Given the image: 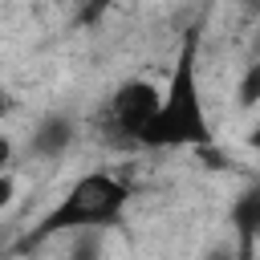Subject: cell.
<instances>
[{
	"mask_svg": "<svg viewBox=\"0 0 260 260\" xmlns=\"http://www.w3.org/2000/svg\"><path fill=\"white\" fill-rule=\"evenodd\" d=\"M146 150H207L215 146L211 134V118H207V102H203V85H199V32H183V45L175 53L167 89H162V106L150 122V130L142 134Z\"/></svg>",
	"mask_w": 260,
	"mask_h": 260,
	"instance_id": "cell-1",
	"label": "cell"
},
{
	"mask_svg": "<svg viewBox=\"0 0 260 260\" xmlns=\"http://www.w3.org/2000/svg\"><path fill=\"white\" fill-rule=\"evenodd\" d=\"M130 207V187L110 171H85L65 187V195L41 215V223L20 240V248H37L53 236H77V232H106L118 228Z\"/></svg>",
	"mask_w": 260,
	"mask_h": 260,
	"instance_id": "cell-2",
	"label": "cell"
},
{
	"mask_svg": "<svg viewBox=\"0 0 260 260\" xmlns=\"http://www.w3.org/2000/svg\"><path fill=\"white\" fill-rule=\"evenodd\" d=\"M162 106V89L146 77H126L114 93H110V106L98 122V130L118 142V146H142V134L150 130L154 114Z\"/></svg>",
	"mask_w": 260,
	"mask_h": 260,
	"instance_id": "cell-3",
	"label": "cell"
},
{
	"mask_svg": "<svg viewBox=\"0 0 260 260\" xmlns=\"http://www.w3.org/2000/svg\"><path fill=\"white\" fill-rule=\"evenodd\" d=\"M228 219H232V232H236V248L256 256V244H260V187L240 191L228 207Z\"/></svg>",
	"mask_w": 260,
	"mask_h": 260,
	"instance_id": "cell-4",
	"label": "cell"
},
{
	"mask_svg": "<svg viewBox=\"0 0 260 260\" xmlns=\"http://www.w3.org/2000/svg\"><path fill=\"white\" fill-rule=\"evenodd\" d=\"M73 138H77L73 118H69V114H49V118H41L37 130L28 134V150H32L37 158H61V154L73 146Z\"/></svg>",
	"mask_w": 260,
	"mask_h": 260,
	"instance_id": "cell-5",
	"label": "cell"
},
{
	"mask_svg": "<svg viewBox=\"0 0 260 260\" xmlns=\"http://www.w3.org/2000/svg\"><path fill=\"white\" fill-rule=\"evenodd\" d=\"M236 106H244V110L260 106V57L244 69V77H240V85H236Z\"/></svg>",
	"mask_w": 260,
	"mask_h": 260,
	"instance_id": "cell-6",
	"label": "cell"
},
{
	"mask_svg": "<svg viewBox=\"0 0 260 260\" xmlns=\"http://www.w3.org/2000/svg\"><path fill=\"white\" fill-rule=\"evenodd\" d=\"M69 260H102V240L98 232H77L73 248H69Z\"/></svg>",
	"mask_w": 260,
	"mask_h": 260,
	"instance_id": "cell-7",
	"label": "cell"
},
{
	"mask_svg": "<svg viewBox=\"0 0 260 260\" xmlns=\"http://www.w3.org/2000/svg\"><path fill=\"white\" fill-rule=\"evenodd\" d=\"M118 0H81V24H98Z\"/></svg>",
	"mask_w": 260,
	"mask_h": 260,
	"instance_id": "cell-8",
	"label": "cell"
},
{
	"mask_svg": "<svg viewBox=\"0 0 260 260\" xmlns=\"http://www.w3.org/2000/svg\"><path fill=\"white\" fill-rule=\"evenodd\" d=\"M12 195H16V179H12L8 171H4V175H0V211H4L8 203H12Z\"/></svg>",
	"mask_w": 260,
	"mask_h": 260,
	"instance_id": "cell-9",
	"label": "cell"
},
{
	"mask_svg": "<svg viewBox=\"0 0 260 260\" xmlns=\"http://www.w3.org/2000/svg\"><path fill=\"white\" fill-rule=\"evenodd\" d=\"M12 154H16V146H12V138H8V134H0V175L8 171V162H12Z\"/></svg>",
	"mask_w": 260,
	"mask_h": 260,
	"instance_id": "cell-10",
	"label": "cell"
},
{
	"mask_svg": "<svg viewBox=\"0 0 260 260\" xmlns=\"http://www.w3.org/2000/svg\"><path fill=\"white\" fill-rule=\"evenodd\" d=\"M12 110H16V102H12V93H4V89H0V118H8Z\"/></svg>",
	"mask_w": 260,
	"mask_h": 260,
	"instance_id": "cell-11",
	"label": "cell"
},
{
	"mask_svg": "<svg viewBox=\"0 0 260 260\" xmlns=\"http://www.w3.org/2000/svg\"><path fill=\"white\" fill-rule=\"evenodd\" d=\"M248 146H252V150H256V154H260V118H256V122H252V134H248Z\"/></svg>",
	"mask_w": 260,
	"mask_h": 260,
	"instance_id": "cell-12",
	"label": "cell"
}]
</instances>
